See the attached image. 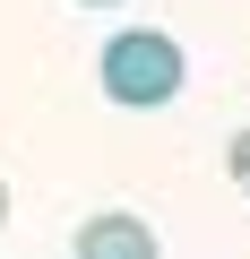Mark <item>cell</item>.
Masks as SVG:
<instances>
[{
    "label": "cell",
    "mask_w": 250,
    "mask_h": 259,
    "mask_svg": "<svg viewBox=\"0 0 250 259\" xmlns=\"http://www.w3.org/2000/svg\"><path fill=\"white\" fill-rule=\"evenodd\" d=\"M95 78H104V95H112V104L156 112V104H173V95H181L190 61H181V44H173L164 26H130V35H112V44H104Z\"/></svg>",
    "instance_id": "1"
},
{
    "label": "cell",
    "mask_w": 250,
    "mask_h": 259,
    "mask_svg": "<svg viewBox=\"0 0 250 259\" xmlns=\"http://www.w3.org/2000/svg\"><path fill=\"white\" fill-rule=\"evenodd\" d=\"M78 259H164V250H156L147 216L104 207V216H86V225H78Z\"/></svg>",
    "instance_id": "2"
},
{
    "label": "cell",
    "mask_w": 250,
    "mask_h": 259,
    "mask_svg": "<svg viewBox=\"0 0 250 259\" xmlns=\"http://www.w3.org/2000/svg\"><path fill=\"white\" fill-rule=\"evenodd\" d=\"M224 173H233V190L250 199V130H233V147H224Z\"/></svg>",
    "instance_id": "3"
},
{
    "label": "cell",
    "mask_w": 250,
    "mask_h": 259,
    "mask_svg": "<svg viewBox=\"0 0 250 259\" xmlns=\"http://www.w3.org/2000/svg\"><path fill=\"white\" fill-rule=\"evenodd\" d=\"M0 225H9V182H0Z\"/></svg>",
    "instance_id": "4"
},
{
    "label": "cell",
    "mask_w": 250,
    "mask_h": 259,
    "mask_svg": "<svg viewBox=\"0 0 250 259\" xmlns=\"http://www.w3.org/2000/svg\"><path fill=\"white\" fill-rule=\"evenodd\" d=\"M78 9H121V0H78Z\"/></svg>",
    "instance_id": "5"
}]
</instances>
